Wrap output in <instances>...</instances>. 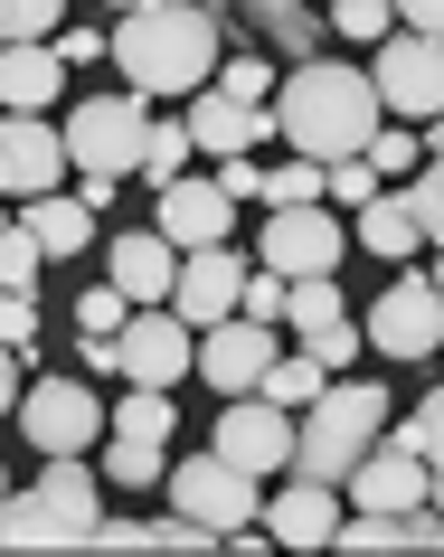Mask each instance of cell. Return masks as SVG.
Masks as SVG:
<instances>
[{"instance_id": "18", "label": "cell", "mask_w": 444, "mask_h": 557, "mask_svg": "<svg viewBox=\"0 0 444 557\" xmlns=\"http://www.w3.org/2000/svg\"><path fill=\"white\" fill-rule=\"evenodd\" d=\"M151 227L171 236V246H227L237 199H227L218 180H161V218H151Z\"/></svg>"}, {"instance_id": "14", "label": "cell", "mask_w": 444, "mask_h": 557, "mask_svg": "<svg viewBox=\"0 0 444 557\" xmlns=\"http://www.w3.org/2000/svg\"><path fill=\"white\" fill-rule=\"evenodd\" d=\"M237 294H246V256H237V246H180V284H171V312H180L189 331L227 322V312H237Z\"/></svg>"}, {"instance_id": "7", "label": "cell", "mask_w": 444, "mask_h": 557, "mask_svg": "<svg viewBox=\"0 0 444 557\" xmlns=\"http://www.w3.org/2000/svg\"><path fill=\"white\" fill-rule=\"evenodd\" d=\"M189 359H199V331L180 322L171 302H133V312H123L114 369H123L133 387H180V379H189Z\"/></svg>"}, {"instance_id": "19", "label": "cell", "mask_w": 444, "mask_h": 557, "mask_svg": "<svg viewBox=\"0 0 444 557\" xmlns=\"http://www.w3.org/2000/svg\"><path fill=\"white\" fill-rule=\"evenodd\" d=\"M114 274H104V284H114L123 302H171V284H180V246L161 227H143V236H114Z\"/></svg>"}, {"instance_id": "41", "label": "cell", "mask_w": 444, "mask_h": 557, "mask_svg": "<svg viewBox=\"0 0 444 557\" xmlns=\"http://www.w3.org/2000/svg\"><path fill=\"white\" fill-rule=\"evenodd\" d=\"M123 312H133V302H123L114 284H95V294L76 302V331H123Z\"/></svg>"}, {"instance_id": "25", "label": "cell", "mask_w": 444, "mask_h": 557, "mask_svg": "<svg viewBox=\"0 0 444 557\" xmlns=\"http://www.w3.org/2000/svg\"><path fill=\"white\" fill-rule=\"evenodd\" d=\"M322 387H331V369H322V359H312V350H303V359H284V350H274V369H266V379H256V397H274V407L294 416V407H312Z\"/></svg>"}, {"instance_id": "32", "label": "cell", "mask_w": 444, "mask_h": 557, "mask_svg": "<svg viewBox=\"0 0 444 557\" xmlns=\"http://www.w3.org/2000/svg\"><path fill=\"white\" fill-rule=\"evenodd\" d=\"M38 264H48V256L29 246V227H0V294H29Z\"/></svg>"}, {"instance_id": "45", "label": "cell", "mask_w": 444, "mask_h": 557, "mask_svg": "<svg viewBox=\"0 0 444 557\" xmlns=\"http://www.w3.org/2000/svg\"><path fill=\"white\" fill-rule=\"evenodd\" d=\"M76 199H86V208H95V218H104V208H114V199H123V180H86V171H76Z\"/></svg>"}, {"instance_id": "35", "label": "cell", "mask_w": 444, "mask_h": 557, "mask_svg": "<svg viewBox=\"0 0 444 557\" xmlns=\"http://www.w3.org/2000/svg\"><path fill=\"white\" fill-rule=\"evenodd\" d=\"M208 86H218V95H237V104H266V95H274V66H266V58H227L218 76H208Z\"/></svg>"}, {"instance_id": "29", "label": "cell", "mask_w": 444, "mask_h": 557, "mask_svg": "<svg viewBox=\"0 0 444 557\" xmlns=\"http://www.w3.org/2000/svg\"><path fill=\"white\" fill-rule=\"evenodd\" d=\"M189 151H199V143H189V123H151V133H143V171H133V180H151V189H161V180L189 171Z\"/></svg>"}, {"instance_id": "43", "label": "cell", "mask_w": 444, "mask_h": 557, "mask_svg": "<svg viewBox=\"0 0 444 557\" xmlns=\"http://www.w3.org/2000/svg\"><path fill=\"white\" fill-rule=\"evenodd\" d=\"M218 189H227V199H256V161H246V151H227V161H218Z\"/></svg>"}, {"instance_id": "36", "label": "cell", "mask_w": 444, "mask_h": 557, "mask_svg": "<svg viewBox=\"0 0 444 557\" xmlns=\"http://www.w3.org/2000/svg\"><path fill=\"white\" fill-rule=\"evenodd\" d=\"M322 199H341V208H359V199H379V171H369V161H322Z\"/></svg>"}, {"instance_id": "16", "label": "cell", "mask_w": 444, "mask_h": 557, "mask_svg": "<svg viewBox=\"0 0 444 557\" xmlns=\"http://www.w3.org/2000/svg\"><path fill=\"white\" fill-rule=\"evenodd\" d=\"M66 171V133H48L38 114H0V199H38Z\"/></svg>"}, {"instance_id": "48", "label": "cell", "mask_w": 444, "mask_h": 557, "mask_svg": "<svg viewBox=\"0 0 444 557\" xmlns=\"http://www.w3.org/2000/svg\"><path fill=\"white\" fill-rule=\"evenodd\" d=\"M425 284H435V294H444V246H435V264H425Z\"/></svg>"}, {"instance_id": "13", "label": "cell", "mask_w": 444, "mask_h": 557, "mask_svg": "<svg viewBox=\"0 0 444 557\" xmlns=\"http://www.w3.org/2000/svg\"><path fill=\"white\" fill-rule=\"evenodd\" d=\"M274 350H284V341H274V322H246V312H227V322H208V331H199V359H189V369H199L218 397H246V387L274 369Z\"/></svg>"}, {"instance_id": "1", "label": "cell", "mask_w": 444, "mask_h": 557, "mask_svg": "<svg viewBox=\"0 0 444 557\" xmlns=\"http://www.w3.org/2000/svg\"><path fill=\"white\" fill-rule=\"evenodd\" d=\"M274 133L294 151H312V161H350V151H369V133H379V86H369V66H331V58H294L284 76H274L266 95Z\"/></svg>"}, {"instance_id": "39", "label": "cell", "mask_w": 444, "mask_h": 557, "mask_svg": "<svg viewBox=\"0 0 444 557\" xmlns=\"http://www.w3.org/2000/svg\"><path fill=\"white\" fill-rule=\"evenodd\" d=\"M0 350H38V294H0Z\"/></svg>"}, {"instance_id": "23", "label": "cell", "mask_w": 444, "mask_h": 557, "mask_svg": "<svg viewBox=\"0 0 444 557\" xmlns=\"http://www.w3.org/2000/svg\"><path fill=\"white\" fill-rule=\"evenodd\" d=\"M425 246V227H416V208L407 199H359V256H416Z\"/></svg>"}, {"instance_id": "33", "label": "cell", "mask_w": 444, "mask_h": 557, "mask_svg": "<svg viewBox=\"0 0 444 557\" xmlns=\"http://www.w3.org/2000/svg\"><path fill=\"white\" fill-rule=\"evenodd\" d=\"M359 161H369V171H387V180H407L416 161H425V143H416V133H387V123H379V133H369V151H359Z\"/></svg>"}, {"instance_id": "5", "label": "cell", "mask_w": 444, "mask_h": 557, "mask_svg": "<svg viewBox=\"0 0 444 557\" xmlns=\"http://www.w3.org/2000/svg\"><path fill=\"white\" fill-rule=\"evenodd\" d=\"M143 133H151V114H143L133 86L123 95H76V114H66V161L86 180H133L143 171Z\"/></svg>"}, {"instance_id": "12", "label": "cell", "mask_w": 444, "mask_h": 557, "mask_svg": "<svg viewBox=\"0 0 444 557\" xmlns=\"http://www.w3.org/2000/svg\"><path fill=\"white\" fill-rule=\"evenodd\" d=\"M218 454H227V463H246L256 482H266V472H294V416L246 387V397H227V407H218Z\"/></svg>"}, {"instance_id": "34", "label": "cell", "mask_w": 444, "mask_h": 557, "mask_svg": "<svg viewBox=\"0 0 444 557\" xmlns=\"http://www.w3.org/2000/svg\"><path fill=\"white\" fill-rule=\"evenodd\" d=\"M303 350L322 359V369H350V359L369 350V341H359V322H350V312H341V322H322V331H303Z\"/></svg>"}, {"instance_id": "3", "label": "cell", "mask_w": 444, "mask_h": 557, "mask_svg": "<svg viewBox=\"0 0 444 557\" xmlns=\"http://www.w3.org/2000/svg\"><path fill=\"white\" fill-rule=\"evenodd\" d=\"M104 520V472H86V454H48L38 482L0 492V539L10 548H58V539H95Z\"/></svg>"}, {"instance_id": "28", "label": "cell", "mask_w": 444, "mask_h": 557, "mask_svg": "<svg viewBox=\"0 0 444 557\" xmlns=\"http://www.w3.org/2000/svg\"><path fill=\"white\" fill-rule=\"evenodd\" d=\"M256 199H266V208H303V199H322V161H312V151H294L284 171H256Z\"/></svg>"}, {"instance_id": "50", "label": "cell", "mask_w": 444, "mask_h": 557, "mask_svg": "<svg viewBox=\"0 0 444 557\" xmlns=\"http://www.w3.org/2000/svg\"><path fill=\"white\" fill-rule=\"evenodd\" d=\"M0 482H10V472H0Z\"/></svg>"}, {"instance_id": "37", "label": "cell", "mask_w": 444, "mask_h": 557, "mask_svg": "<svg viewBox=\"0 0 444 557\" xmlns=\"http://www.w3.org/2000/svg\"><path fill=\"white\" fill-rule=\"evenodd\" d=\"M331 29L341 38H379V29H397V0H331Z\"/></svg>"}, {"instance_id": "20", "label": "cell", "mask_w": 444, "mask_h": 557, "mask_svg": "<svg viewBox=\"0 0 444 557\" xmlns=\"http://www.w3.org/2000/svg\"><path fill=\"white\" fill-rule=\"evenodd\" d=\"M66 95V58L48 38H20V48H0V114H48Z\"/></svg>"}, {"instance_id": "51", "label": "cell", "mask_w": 444, "mask_h": 557, "mask_svg": "<svg viewBox=\"0 0 444 557\" xmlns=\"http://www.w3.org/2000/svg\"><path fill=\"white\" fill-rule=\"evenodd\" d=\"M435 350H444V341H435Z\"/></svg>"}, {"instance_id": "40", "label": "cell", "mask_w": 444, "mask_h": 557, "mask_svg": "<svg viewBox=\"0 0 444 557\" xmlns=\"http://www.w3.org/2000/svg\"><path fill=\"white\" fill-rule=\"evenodd\" d=\"M274 48H284V58H322V38H331V20H312V10H294V20H284V29H266Z\"/></svg>"}, {"instance_id": "11", "label": "cell", "mask_w": 444, "mask_h": 557, "mask_svg": "<svg viewBox=\"0 0 444 557\" xmlns=\"http://www.w3.org/2000/svg\"><path fill=\"white\" fill-rule=\"evenodd\" d=\"M359 341H369L379 359H435V341H444V294L425 284V274H397V284L369 302Z\"/></svg>"}, {"instance_id": "22", "label": "cell", "mask_w": 444, "mask_h": 557, "mask_svg": "<svg viewBox=\"0 0 444 557\" xmlns=\"http://www.w3.org/2000/svg\"><path fill=\"white\" fill-rule=\"evenodd\" d=\"M20 227H29L38 256H86L95 246V208L66 199V189H38V199H20Z\"/></svg>"}, {"instance_id": "46", "label": "cell", "mask_w": 444, "mask_h": 557, "mask_svg": "<svg viewBox=\"0 0 444 557\" xmlns=\"http://www.w3.org/2000/svg\"><path fill=\"white\" fill-rule=\"evenodd\" d=\"M20 387H29L20 379V350H0V407H20Z\"/></svg>"}, {"instance_id": "26", "label": "cell", "mask_w": 444, "mask_h": 557, "mask_svg": "<svg viewBox=\"0 0 444 557\" xmlns=\"http://www.w3.org/2000/svg\"><path fill=\"white\" fill-rule=\"evenodd\" d=\"M104 425H114V435H143V444H171L180 407H171V387H133L123 407H104Z\"/></svg>"}, {"instance_id": "30", "label": "cell", "mask_w": 444, "mask_h": 557, "mask_svg": "<svg viewBox=\"0 0 444 557\" xmlns=\"http://www.w3.org/2000/svg\"><path fill=\"white\" fill-rule=\"evenodd\" d=\"M407 208H416V227H425V246H444V161H416L407 171Z\"/></svg>"}, {"instance_id": "42", "label": "cell", "mask_w": 444, "mask_h": 557, "mask_svg": "<svg viewBox=\"0 0 444 557\" xmlns=\"http://www.w3.org/2000/svg\"><path fill=\"white\" fill-rule=\"evenodd\" d=\"M48 48H58L66 66H86V58H104V29H48Z\"/></svg>"}, {"instance_id": "31", "label": "cell", "mask_w": 444, "mask_h": 557, "mask_svg": "<svg viewBox=\"0 0 444 557\" xmlns=\"http://www.w3.org/2000/svg\"><path fill=\"white\" fill-rule=\"evenodd\" d=\"M66 20V0H0V48H20V38H48Z\"/></svg>"}, {"instance_id": "27", "label": "cell", "mask_w": 444, "mask_h": 557, "mask_svg": "<svg viewBox=\"0 0 444 557\" xmlns=\"http://www.w3.org/2000/svg\"><path fill=\"white\" fill-rule=\"evenodd\" d=\"M161 472H171V444H143V435L104 444V482H123V492H151Z\"/></svg>"}, {"instance_id": "4", "label": "cell", "mask_w": 444, "mask_h": 557, "mask_svg": "<svg viewBox=\"0 0 444 557\" xmlns=\"http://www.w3.org/2000/svg\"><path fill=\"white\" fill-rule=\"evenodd\" d=\"M379 416L387 397L379 387H359V379H331L312 407H303V435H294V472H312V482H341V472L379 444Z\"/></svg>"}, {"instance_id": "21", "label": "cell", "mask_w": 444, "mask_h": 557, "mask_svg": "<svg viewBox=\"0 0 444 557\" xmlns=\"http://www.w3.org/2000/svg\"><path fill=\"white\" fill-rule=\"evenodd\" d=\"M180 123H189V143H199V151H218V161H227V151H256V143L274 133V114H266V104H237V95H218V86H208Z\"/></svg>"}, {"instance_id": "17", "label": "cell", "mask_w": 444, "mask_h": 557, "mask_svg": "<svg viewBox=\"0 0 444 557\" xmlns=\"http://www.w3.org/2000/svg\"><path fill=\"white\" fill-rule=\"evenodd\" d=\"M256 529L284 539V548H331V529H341V482H284L274 500H256Z\"/></svg>"}, {"instance_id": "9", "label": "cell", "mask_w": 444, "mask_h": 557, "mask_svg": "<svg viewBox=\"0 0 444 557\" xmlns=\"http://www.w3.org/2000/svg\"><path fill=\"white\" fill-rule=\"evenodd\" d=\"M369 86H379L387 114H407V123L444 114V38H435V29H387V38H379V66H369Z\"/></svg>"}, {"instance_id": "6", "label": "cell", "mask_w": 444, "mask_h": 557, "mask_svg": "<svg viewBox=\"0 0 444 557\" xmlns=\"http://www.w3.org/2000/svg\"><path fill=\"white\" fill-rule=\"evenodd\" d=\"M161 492H171L180 520L218 529V539H227V529H246V520H256V500H266V492H256V472L227 463L218 444H208V454H189V463H171V472H161Z\"/></svg>"}, {"instance_id": "2", "label": "cell", "mask_w": 444, "mask_h": 557, "mask_svg": "<svg viewBox=\"0 0 444 557\" xmlns=\"http://www.w3.org/2000/svg\"><path fill=\"white\" fill-rule=\"evenodd\" d=\"M104 58L123 66L133 95H199L218 76V10L208 0H143V10H123Z\"/></svg>"}, {"instance_id": "38", "label": "cell", "mask_w": 444, "mask_h": 557, "mask_svg": "<svg viewBox=\"0 0 444 557\" xmlns=\"http://www.w3.org/2000/svg\"><path fill=\"white\" fill-rule=\"evenodd\" d=\"M237 312H246V322H274V331H284V274H274V264H266V274L246 264V294H237Z\"/></svg>"}, {"instance_id": "44", "label": "cell", "mask_w": 444, "mask_h": 557, "mask_svg": "<svg viewBox=\"0 0 444 557\" xmlns=\"http://www.w3.org/2000/svg\"><path fill=\"white\" fill-rule=\"evenodd\" d=\"M397 29H435L444 38V0H397Z\"/></svg>"}, {"instance_id": "24", "label": "cell", "mask_w": 444, "mask_h": 557, "mask_svg": "<svg viewBox=\"0 0 444 557\" xmlns=\"http://www.w3.org/2000/svg\"><path fill=\"white\" fill-rule=\"evenodd\" d=\"M397 444H416V463H425V500L444 510V387L425 397V407H407V425H397Z\"/></svg>"}, {"instance_id": "15", "label": "cell", "mask_w": 444, "mask_h": 557, "mask_svg": "<svg viewBox=\"0 0 444 557\" xmlns=\"http://www.w3.org/2000/svg\"><path fill=\"white\" fill-rule=\"evenodd\" d=\"M341 492H350L359 510H425V463H416V444L379 435L350 472H341Z\"/></svg>"}, {"instance_id": "47", "label": "cell", "mask_w": 444, "mask_h": 557, "mask_svg": "<svg viewBox=\"0 0 444 557\" xmlns=\"http://www.w3.org/2000/svg\"><path fill=\"white\" fill-rule=\"evenodd\" d=\"M425 151H435V161H444V114H425Z\"/></svg>"}, {"instance_id": "49", "label": "cell", "mask_w": 444, "mask_h": 557, "mask_svg": "<svg viewBox=\"0 0 444 557\" xmlns=\"http://www.w3.org/2000/svg\"><path fill=\"white\" fill-rule=\"evenodd\" d=\"M104 10H143V0H104Z\"/></svg>"}, {"instance_id": "10", "label": "cell", "mask_w": 444, "mask_h": 557, "mask_svg": "<svg viewBox=\"0 0 444 557\" xmlns=\"http://www.w3.org/2000/svg\"><path fill=\"white\" fill-rule=\"evenodd\" d=\"M256 256L294 284V274H331V264L350 256V227L331 218V199H303V208H266V236H256Z\"/></svg>"}, {"instance_id": "8", "label": "cell", "mask_w": 444, "mask_h": 557, "mask_svg": "<svg viewBox=\"0 0 444 557\" xmlns=\"http://www.w3.org/2000/svg\"><path fill=\"white\" fill-rule=\"evenodd\" d=\"M10 416H20V435L38 454H86V444H104V397L86 379H29Z\"/></svg>"}]
</instances>
